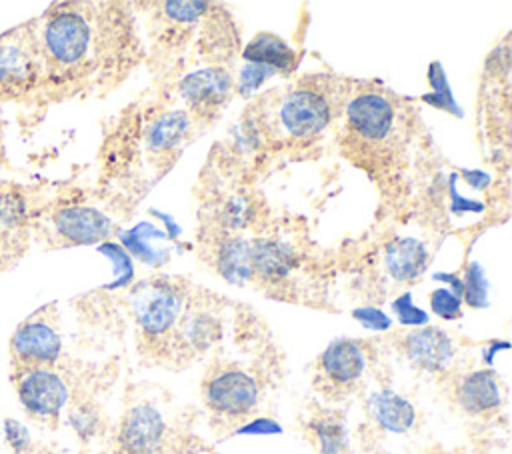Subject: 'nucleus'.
I'll use <instances>...</instances> for the list:
<instances>
[{
  "label": "nucleus",
  "mask_w": 512,
  "mask_h": 454,
  "mask_svg": "<svg viewBox=\"0 0 512 454\" xmlns=\"http://www.w3.org/2000/svg\"><path fill=\"white\" fill-rule=\"evenodd\" d=\"M268 76H274V70L260 66V64H250L246 62V66L240 70L238 76V90L242 94H250L252 90H256Z\"/></svg>",
  "instance_id": "obj_32"
},
{
  "label": "nucleus",
  "mask_w": 512,
  "mask_h": 454,
  "mask_svg": "<svg viewBox=\"0 0 512 454\" xmlns=\"http://www.w3.org/2000/svg\"><path fill=\"white\" fill-rule=\"evenodd\" d=\"M164 232L150 222H140L130 230L120 232L122 248L134 254L148 266H162L168 260V248L156 246L154 240H162Z\"/></svg>",
  "instance_id": "obj_19"
},
{
  "label": "nucleus",
  "mask_w": 512,
  "mask_h": 454,
  "mask_svg": "<svg viewBox=\"0 0 512 454\" xmlns=\"http://www.w3.org/2000/svg\"><path fill=\"white\" fill-rule=\"evenodd\" d=\"M392 310H394L398 322L404 324V326H422V324L428 322V314H426L422 308H418V306L412 304L410 292L400 294V296L392 302Z\"/></svg>",
  "instance_id": "obj_29"
},
{
  "label": "nucleus",
  "mask_w": 512,
  "mask_h": 454,
  "mask_svg": "<svg viewBox=\"0 0 512 454\" xmlns=\"http://www.w3.org/2000/svg\"><path fill=\"white\" fill-rule=\"evenodd\" d=\"M430 308L444 320H456L462 314V298L450 288H436L430 294Z\"/></svg>",
  "instance_id": "obj_27"
},
{
  "label": "nucleus",
  "mask_w": 512,
  "mask_h": 454,
  "mask_svg": "<svg viewBox=\"0 0 512 454\" xmlns=\"http://www.w3.org/2000/svg\"><path fill=\"white\" fill-rule=\"evenodd\" d=\"M258 396L256 380L238 368L218 370L204 384L206 406L226 418L250 414L258 404Z\"/></svg>",
  "instance_id": "obj_3"
},
{
  "label": "nucleus",
  "mask_w": 512,
  "mask_h": 454,
  "mask_svg": "<svg viewBox=\"0 0 512 454\" xmlns=\"http://www.w3.org/2000/svg\"><path fill=\"white\" fill-rule=\"evenodd\" d=\"M426 262L428 252L416 238H396L388 244L384 254L386 270L398 282L416 280L426 270Z\"/></svg>",
  "instance_id": "obj_16"
},
{
  "label": "nucleus",
  "mask_w": 512,
  "mask_h": 454,
  "mask_svg": "<svg viewBox=\"0 0 512 454\" xmlns=\"http://www.w3.org/2000/svg\"><path fill=\"white\" fill-rule=\"evenodd\" d=\"M456 400L468 414H486L502 402L500 384L492 370H476L468 374L456 388Z\"/></svg>",
  "instance_id": "obj_14"
},
{
  "label": "nucleus",
  "mask_w": 512,
  "mask_h": 454,
  "mask_svg": "<svg viewBox=\"0 0 512 454\" xmlns=\"http://www.w3.org/2000/svg\"><path fill=\"white\" fill-rule=\"evenodd\" d=\"M346 124L354 138L364 144H382L396 124L392 100L380 92H360L346 106Z\"/></svg>",
  "instance_id": "obj_4"
},
{
  "label": "nucleus",
  "mask_w": 512,
  "mask_h": 454,
  "mask_svg": "<svg viewBox=\"0 0 512 454\" xmlns=\"http://www.w3.org/2000/svg\"><path fill=\"white\" fill-rule=\"evenodd\" d=\"M428 82H430V88H432V94H424L422 100L430 106H436V108H442L454 116H462V110L458 108L452 92H450V84L446 80V74L440 66V62H432L428 66Z\"/></svg>",
  "instance_id": "obj_24"
},
{
  "label": "nucleus",
  "mask_w": 512,
  "mask_h": 454,
  "mask_svg": "<svg viewBox=\"0 0 512 454\" xmlns=\"http://www.w3.org/2000/svg\"><path fill=\"white\" fill-rule=\"evenodd\" d=\"M280 122L294 138H312L330 122V102L316 88H296L280 104Z\"/></svg>",
  "instance_id": "obj_7"
},
{
  "label": "nucleus",
  "mask_w": 512,
  "mask_h": 454,
  "mask_svg": "<svg viewBox=\"0 0 512 454\" xmlns=\"http://www.w3.org/2000/svg\"><path fill=\"white\" fill-rule=\"evenodd\" d=\"M352 316L368 330H376V332H382V330H388L392 320L388 314H384L380 308H374V306H362V308H356L352 310Z\"/></svg>",
  "instance_id": "obj_33"
},
{
  "label": "nucleus",
  "mask_w": 512,
  "mask_h": 454,
  "mask_svg": "<svg viewBox=\"0 0 512 454\" xmlns=\"http://www.w3.org/2000/svg\"><path fill=\"white\" fill-rule=\"evenodd\" d=\"M462 176L468 180L472 188H484L490 182V176L482 170H462Z\"/></svg>",
  "instance_id": "obj_36"
},
{
  "label": "nucleus",
  "mask_w": 512,
  "mask_h": 454,
  "mask_svg": "<svg viewBox=\"0 0 512 454\" xmlns=\"http://www.w3.org/2000/svg\"><path fill=\"white\" fill-rule=\"evenodd\" d=\"M462 296L470 308H486L488 306V280L478 262H472L464 272Z\"/></svg>",
  "instance_id": "obj_25"
},
{
  "label": "nucleus",
  "mask_w": 512,
  "mask_h": 454,
  "mask_svg": "<svg viewBox=\"0 0 512 454\" xmlns=\"http://www.w3.org/2000/svg\"><path fill=\"white\" fill-rule=\"evenodd\" d=\"M402 346H404L406 358L424 372L444 370L454 356V346L450 336L436 326H426L410 332L404 338Z\"/></svg>",
  "instance_id": "obj_11"
},
{
  "label": "nucleus",
  "mask_w": 512,
  "mask_h": 454,
  "mask_svg": "<svg viewBox=\"0 0 512 454\" xmlns=\"http://www.w3.org/2000/svg\"><path fill=\"white\" fill-rule=\"evenodd\" d=\"M164 438V418L150 404L130 408L122 420L118 442L126 454H156Z\"/></svg>",
  "instance_id": "obj_9"
},
{
  "label": "nucleus",
  "mask_w": 512,
  "mask_h": 454,
  "mask_svg": "<svg viewBox=\"0 0 512 454\" xmlns=\"http://www.w3.org/2000/svg\"><path fill=\"white\" fill-rule=\"evenodd\" d=\"M16 390L24 410L36 418H54L68 402L66 382L46 366L24 368L18 376Z\"/></svg>",
  "instance_id": "obj_6"
},
{
  "label": "nucleus",
  "mask_w": 512,
  "mask_h": 454,
  "mask_svg": "<svg viewBox=\"0 0 512 454\" xmlns=\"http://www.w3.org/2000/svg\"><path fill=\"white\" fill-rule=\"evenodd\" d=\"M232 88V78L222 68H206L188 74L180 82L182 96L194 106V108H218L226 102Z\"/></svg>",
  "instance_id": "obj_13"
},
{
  "label": "nucleus",
  "mask_w": 512,
  "mask_h": 454,
  "mask_svg": "<svg viewBox=\"0 0 512 454\" xmlns=\"http://www.w3.org/2000/svg\"><path fill=\"white\" fill-rule=\"evenodd\" d=\"M366 368V358L358 342L340 338L328 344L320 356L322 376L336 388L354 384Z\"/></svg>",
  "instance_id": "obj_12"
},
{
  "label": "nucleus",
  "mask_w": 512,
  "mask_h": 454,
  "mask_svg": "<svg viewBox=\"0 0 512 454\" xmlns=\"http://www.w3.org/2000/svg\"><path fill=\"white\" fill-rule=\"evenodd\" d=\"M282 432V428L274 422V420H270V418H256V420H252L250 424H246V426H242V428H238V434H280Z\"/></svg>",
  "instance_id": "obj_35"
},
{
  "label": "nucleus",
  "mask_w": 512,
  "mask_h": 454,
  "mask_svg": "<svg viewBox=\"0 0 512 454\" xmlns=\"http://www.w3.org/2000/svg\"><path fill=\"white\" fill-rule=\"evenodd\" d=\"M40 66V48L24 28L0 36V96L14 98L30 90Z\"/></svg>",
  "instance_id": "obj_2"
},
{
  "label": "nucleus",
  "mask_w": 512,
  "mask_h": 454,
  "mask_svg": "<svg viewBox=\"0 0 512 454\" xmlns=\"http://www.w3.org/2000/svg\"><path fill=\"white\" fill-rule=\"evenodd\" d=\"M98 250H100L104 256H108L110 262L114 264L116 280H114L108 288L126 286V284L132 280V276H134V266H132L130 254H128L120 244H114V242H104V244H100Z\"/></svg>",
  "instance_id": "obj_26"
},
{
  "label": "nucleus",
  "mask_w": 512,
  "mask_h": 454,
  "mask_svg": "<svg viewBox=\"0 0 512 454\" xmlns=\"http://www.w3.org/2000/svg\"><path fill=\"white\" fill-rule=\"evenodd\" d=\"M26 218V204L24 200L14 194L6 192L0 196V230H12L20 226Z\"/></svg>",
  "instance_id": "obj_28"
},
{
  "label": "nucleus",
  "mask_w": 512,
  "mask_h": 454,
  "mask_svg": "<svg viewBox=\"0 0 512 454\" xmlns=\"http://www.w3.org/2000/svg\"><path fill=\"white\" fill-rule=\"evenodd\" d=\"M58 236L72 244H96L112 232V222L90 206H66L52 218Z\"/></svg>",
  "instance_id": "obj_10"
},
{
  "label": "nucleus",
  "mask_w": 512,
  "mask_h": 454,
  "mask_svg": "<svg viewBox=\"0 0 512 454\" xmlns=\"http://www.w3.org/2000/svg\"><path fill=\"white\" fill-rule=\"evenodd\" d=\"M434 280H442V282H448L450 290L462 298V280L456 276V274H446V272H436L434 274Z\"/></svg>",
  "instance_id": "obj_37"
},
{
  "label": "nucleus",
  "mask_w": 512,
  "mask_h": 454,
  "mask_svg": "<svg viewBox=\"0 0 512 454\" xmlns=\"http://www.w3.org/2000/svg\"><path fill=\"white\" fill-rule=\"evenodd\" d=\"M182 312V298L176 286L166 282H150L140 286L134 298V316L140 330L158 338L176 326Z\"/></svg>",
  "instance_id": "obj_5"
},
{
  "label": "nucleus",
  "mask_w": 512,
  "mask_h": 454,
  "mask_svg": "<svg viewBox=\"0 0 512 454\" xmlns=\"http://www.w3.org/2000/svg\"><path fill=\"white\" fill-rule=\"evenodd\" d=\"M180 330H182V338L186 340V344L190 348H196V350L208 348L220 336L218 322L212 316H206V314L188 316L182 322Z\"/></svg>",
  "instance_id": "obj_23"
},
{
  "label": "nucleus",
  "mask_w": 512,
  "mask_h": 454,
  "mask_svg": "<svg viewBox=\"0 0 512 454\" xmlns=\"http://www.w3.org/2000/svg\"><path fill=\"white\" fill-rule=\"evenodd\" d=\"M450 208L454 214H464V212H482L484 210V204L476 202V200H470V198H464L458 194L456 190V176L452 174L450 178Z\"/></svg>",
  "instance_id": "obj_34"
},
{
  "label": "nucleus",
  "mask_w": 512,
  "mask_h": 454,
  "mask_svg": "<svg viewBox=\"0 0 512 454\" xmlns=\"http://www.w3.org/2000/svg\"><path fill=\"white\" fill-rule=\"evenodd\" d=\"M40 58L52 78L82 74L94 56L98 42L92 18L76 4L48 12L40 32Z\"/></svg>",
  "instance_id": "obj_1"
},
{
  "label": "nucleus",
  "mask_w": 512,
  "mask_h": 454,
  "mask_svg": "<svg viewBox=\"0 0 512 454\" xmlns=\"http://www.w3.org/2000/svg\"><path fill=\"white\" fill-rule=\"evenodd\" d=\"M250 264L252 274L276 282L292 272L296 266V252L280 240L260 238L250 244Z\"/></svg>",
  "instance_id": "obj_15"
},
{
  "label": "nucleus",
  "mask_w": 512,
  "mask_h": 454,
  "mask_svg": "<svg viewBox=\"0 0 512 454\" xmlns=\"http://www.w3.org/2000/svg\"><path fill=\"white\" fill-rule=\"evenodd\" d=\"M4 438L14 454H28L32 448V438H30L28 428L22 422H18L16 418L4 420Z\"/></svg>",
  "instance_id": "obj_30"
},
{
  "label": "nucleus",
  "mask_w": 512,
  "mask_h": 454,
  "mask_svg": "<svg viewBox=\"0 0 512 454\" xmlns=\"http://www.w3.org/2000/svg\"><path fill=\"white\" fill-rule=\"evenodd\" d=\"M162 8L176 22H194L210 6L206 2H180L178 0V2H164Z\"/></svg>",
  "instance_id": "obj_31"
},
{
  "label": "nucleus",
  "mask_w": 512,
  "mask_h": 454,
  "mask_svg": "<svg viewBox=\"0 0 512 454\" xmlns=\"http://www.w3.org/2000/svg\"><path fill=\"white\" fill-rule=\"evenodd\" d=\"M368 408H370L372 418L384 430H390L396 434L406 432L414 424V418H416L412 404L392 390L374 392L368 400Z\"/></svg>",
  "instance_id": "obj_17"
},
{
  "label": "nucleus",
  "mask_w": 512,
  "mask_h": 454,
  "mask_svg": "<svg viewBox=\"0 0 512 454\" xmlns=\"http://www.w3.org/2000/svg\"><path fill=\"white\" fill-rule=\"evenodd\" d=\"M188 116L180 110L176 112H166L162 114L158 120H154L146 132V140L148 146L156 152H164V150H172L176 148V144L184 138L186 130H188Z\"/></svg>",
  "instance_id": "obj_22"
},
{
  "label": "nucleus",
  "mask_w": 512,
  "mask_h": 454,
  "mask_svg": "<svg viewBox=\"0 0 512 454\" xmlns=\"http://www.w3.org/2000/svg\"><path fill=\"white\" fill-rule=\"evenodd\" d=\"M216 266L228 282L232 284L246 282L252 276L250 244L242 238H226L218 248Z\"/></svg>",
  "instance_id": "obj_20"
},
{
  "label": "nucleus",
  "mask_w": 512,
  "mask_h": 454,
  "mask_svg": "<svg viewBox=\"0 0 512 454\" xmlns=\"http://www.w3.org/2000/svg\"><path fill=\"white\" fill-rule=\"evenodd\" d=\"M242 58L250 64H260L274 72H288L296 64V54L292 52V48L282 38L268 32L256 34L246 44Z\"/></svg>",
  "instance_id": "obj_18"
},
{
  "label": "nucleus",
  "mask_w": 512,
  "mask_h": 454,
  "mask_svg": "<svg viewBox=\"0 0 512 454\" xmlns=\"http://www.w3.org/2000/svg\"><path fill=\"white\" fill-rule=\"evenodd\" d=\"M62 340L52 324L42 318H30L20 324L10 340V352L24 368L48 366L60 356Z\"/></svg>",
  "instance_id": "obj_8"
},
{
  "label": "nucleus",
  "mask_w": 512,
  "mask_h": 454,
  "mask_svg": "<svg viewBox=\"0 0 512 454\" xmlns=\"http://www.w3.org/2000/svg\"><path fill=\"white\" fill-rule=\"evenodd\" d=\"M310 438L318 454H346L348 452V434L344 422L336 416L324 414L308 424Z\"/></svg>",
  "instance_id": "obj_21"
}]
</instances>
